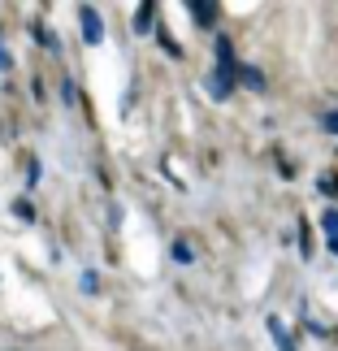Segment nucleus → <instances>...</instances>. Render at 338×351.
<instances>
[{"label": "nucleus", "instance_id": "nucleus-7", "mask_svg": "<svg viewBox=\"0 0 338 351\" xmlns=\"http://www.w3.org/2000/svg\"><path fill=\"white\" fill-rule=\"evenodd\" d=\"M269 330H274V343H278V351H295V347H291V334H287V326H282L278 317H269Z\"/></svg>", "mask_w": 338, "mask_h": 351}, {"label": "nucleus", "instance_id": "nucleus-9", "mask_svg": "<svg viewBox=\"0 0 338 351\" xmlns=\"http://www.w3.org/2000/svg\"><path fill=\"white\" fill-rule=\"evenodd\" d=\"M83 291L96 295V291H100V278H96V274H83Z\"/></svg>", "mask_w": 338, "mask_h": 351}, {"label": "nucleus", "instance_id": "nucleus-10", "mask_svg": "<svg viewBox=\"0 0 338 351\" xmlns=\"http://www.w3.org/2000/svg\"><path fill=\"white\" fill-rule=\"evenodd\" d=\"M321 126H326L330 134H338V109H334V113H326V121H321Z\"/></svg>", "mask_w": 338, "mask_h": 351}, {"label": "nucleus", "instance_id": "nucleus-6", "mask_svg": "<svg viewBox=\"0 0 338 351\" xmlns=\"http://www.w3.org/2000/svg\"><path fill=\"white\" fill-rule=\"evenodd\" d=\"M321 230H326V243H338V208L321 213Z\"/></svg>", "mask_w": 338, "mask_h": 351}, {"label": "nucleus", "instance_id": "nucleus-1", "mask_svg": "<svg viewBox=\"0 0 338 351\" xmlns=\"http://www.w3.org/2000/svg\"><path fill=\"white\" fill-rule=\"evenodd\" d=\"M204 87H208L213 100H226L230 91H234V65H217V70L204 78Z\"/></svg>", "mask_w": 338, "mask_h": 351}, {"label": "nucleus", "instance_id": "nucleus-3", "mask_svg": "<svg viewBox=\"0 0 338 351\" xmlns=\"http://www.w3.org/2000/svg\"><path fill=\"white\" fill-rule=\"evenodd\" d=\"M186 13L195 18V26H217V18H221V9L208 5V0H186Z\"/></svg>", "mask_w": 338, "mask_h": 351}, {"label": "nucleus", "instance_id": "nucleus-8", "mask_svg": "<svg viewBox=\"0 0 338 351\" xmlns=\"http://www.w3.org/2000/svg\"><path fill=\"white\" fill-rule=\"evenodd\" d=\"M173 261H178V265H191L195 261V252H191V243H186V239L173 243Z\"/></svg>", "mask_w": 338, "mask_h": 351}, {"label": "nucleus", "instance_id": "nucleus-4", "mask_svg": "<svg viewBox=\"0 0 338 351\" xmlns=\"http://www.w3.org/2000/svg\"><path fill=\"white\" fill-rule=\"evenodd\" d=\"M234 78L243 87H252V91H265V74L256 70V65H234Z\"/></svg>", "mask_w": 338, "mask_h": 351}, {"label": "nucleus", "instance_id": "nucleus-5", "mask_svg": "<svg viewBox=\"0 0 338 351\" xmlns=\"http://www.w3.org/2000/svg\"><path fill=\"white\" fill-rule=\"evenodd\" d=\"M152 18H156V5L147 0V5H139V13H134V35H152Z\"/></svg>", "mask_w": 338, "mask_h": 351}, {"label": "nucleus", "instance_id": "nucleus-2", "mask_svg": "<svg viewBox=\"0 0 338 351\" xmlns=\"http://www.w3.org/2000/svg\"><path fill=\"white\" fill-rule=\"evenodd\" d=\"M78 22H83V39H87L91 48H96V44H104V26H100V13L91 9V5H83V9H78Z\"/></svg>", "mask_w": 338, "mask_h": 351}, {"label": "nucleus", "instance_id": "nucleus-11", "mask_svg": "<svg viewBox=\"0 0 338 351\" xmlns=\"http://www.w3.org/2000/svg\"><path fill=\"white\" fill-rule=\"evenodd\" d=\"M9 65H13V61H9V52H5V48H0V74H5V70H9Z\"/></svg>", "mask_w": 338, "mask_h": 351}, {"label": "nucleus", "instance_id": "nucleus-12", "mask_svg": "<svg viewBox=\"0 0 338 351\" xmlns=\"http://www.w3.org/2000/svg\"><path fill=\"white\" fill-rule=\"evenodd\" d=\"M326 247H330V252H338V243H326Z\"/></svg>", "mask_w": 338, "mask_h": 351}]
</instances>
